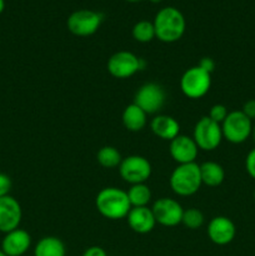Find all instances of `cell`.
Here are the masks:
<instances>
[{
    "label": "cell",
    "mask_w": 255,
    "mask_h": 256,
    "mask_svg": "<svg viewBox=\"0 0 255 256\" xmlns=\"http://www.w3.org/2000/svg\"><path fill=\"white\" fill-rule=\"evenodd\" d=\"M245 168L246 172L252 179H255V148L248 154L246 160H245Z\"/></svg>",
    "instance_id": "obj_27"
},
{
    "label": "cell",
    "mask_w": 255,
    "mask_h": 256,
    "mask_svg": "<svg viewBox=\"0 0 255 256\" xmlns=\"http://www.w3.org/2000/svg\"><path fill=\"white\" fill-rule=\"evenodd\" d=\"M152 210L156 222L162 226H176L182 224L184 209L176 200L170 198L158 199L152 205Z\"/></svg>",
    "instance_id": "obj_11"
},
{
    "label": "cell",
    "mask_w": 255,
    "mask_h": 256,
    "mask_svg": "<svg viewBox=\"0 0 255 256\" xmlns=\"http://www.w3.org/2000/svg\"><path fill=\"white\" fill-rule=\"evenodd\" d=\"M126 2H139V0H126Z\"/></svg>",
    "instance_id": "obj_35"
},
{
    "label": "cell",
    "mask_w": 255,
    "mask_h": 256,
    "mask_svg": "<svg viewBox=\"0 0 255 256\" xmlns=\"http://www.w3.org/2000/svg\"><path fill=\"white\" fill-rule=\"evenodd\" d=\"M128 198L132 208L148 206L150 199H152V192L149 186L144 184H134L128 190Z\"/></svg>",
    "instance_id": "obj_21"
},
{
    "label": "cell",
    "mask_w": 255,
    "mask_h": 256,
    "mask_svg": "<svg viewBox=\"0 0 255 256\" xmlns=\"http://www.w3.org/2000/svg\"><path fill=\"white\" fill-rule=\"evenodd\" d=\"M126 218L129 226L138 234H148L154 229L156 224L152 210L148 206L132 208Z\"/></svg>",
    "instance_id": "obj_16"
},
{
    "label": "cell",
    "mask_w": 255,
    "mask_h": 256,
    "mask_svg": "<svg viewBox=\"0 0 255 256\" xmlns=\"http://www.w3.org/2000/svg\"><path fill=\"white\" fill-rule=\"evenodd\" d=\"M95 205L98 212L110 220L124 219L132 209L128 192L114 186L100 190L95 199Z\"/></svg>",
    "instance_id": "obj_2"
},
{
    "label": "cell",
    "mask_w": 255,
    "mask_h": 256,
    "mask_svg": "<svg viewBox=\"0 0 255 256\" xmlns=\"http://www.w3.org/2000/svg\"><path fill=\"white\" fill-rule=\"evenodd\" d=\"M134 104L144 110L148 115L159 112L165 104V92L159 84L148 82L136 92Z\"/></svg>",
    "instance_id": "obj_10"
},
{
    "label": "cell",
    "mask_w": 255,
    "mask_h": 256,
    "mask_svg": "<svg viewBox=\"0 0 255 256\" xmlns=\"http://www.w3.org/2000/svg\"><path fill=\"white\" fill-rule=\"evenodd\" d=\"M150 2H162V0H150Z\"/></svg>",
    "instance_id": "obj_34"
},
{
    "label": "cell",
    "mask_w": 255,
    "mask_h": 256,
    "mask_svg": "<svg viewBox=\"0 0 255 256\" xmlns=\"http://www.w3.org/2000/svg\"><path fill=\"white\" fill-rule=\"evenodd\" d=\"M169 150L172 158L178 164H190V162H195L199 148L192 138L179 134L170 142Z\"/></svg>",
    "instance_id": "obj_13"
},
{
    "label": "cell",
    "mask_w": 255,
    "mask_h": 256,
    "mask_svg": "<svg viewBox=\"0 0 255 256\" xmlns=\"http://www.w3.org/2000/svg\"><path fill=\"white\" fill-rule=\"evenodd\" d=\"M150 129L160 139L172 142L179 135L180 125L169 115H156L150 122Z\"/></svg>",
    "instance_id": "obj_17"
},
{
    "label": "cell",
    "mask_w": 255,
    "mask_h": 256,
    "mask_svg": "<svg viewBox=\"0 0 255 256\" xmlns=\"http://www.w3.org/2000/svg\"><path fill=\"white\" fill-rule=\"evenodd\" d=\"M198 66H200L202 70H205L206 72L212 74L215 69V62L212 59H210V58H202Z\"/></svg>",
    "instance_id": "obj_29"
},
{
    "label": "cell",
    "mask_w": 255,
    "mask_h": 256,
    "mask_svg": "<svg viewBox=\"0 0 255 256\" xmlns=\"http://www.w3.org/2000/svg\"><path fill=\"white\" fill-rule=\"evenodd\" d=\"M148 114L136 104H130L122 112V124L129 132H140L146 125Z\"/></svg>",
    "instance_id": "obj_18"
},
{
    "label": "cell",
    "mask_w": 255,
    "mask_h": 256,
    "mask_svg": "<svg viewBox=\"0 0 255 256\" xmlns=\"http://www.w3.org/2000/svg\"><path fill=\"white\" fill-rule=\"evenodd\" d=\"M132 38L139 42H149L155 38L154 24L148 20H140L132 26Z\"/></svg>",
    "instance_id": "obj_23"
},
{
    "label": "cell",
    "mask_w": 255,
    "mask_h": 256,
    "mask_svg": "<svg viewBox=\"0 0 255 256\" xmlns=\"http://www.w3.org/2000/svg\"><path fill=\"white\" fill-rule=\"evenodd\" d=\"M242 112L252 122L255 119V99L248 100L244 106H242Z\"/></svg>",
    "instance_id": "obj_28"
},
{
    "label": "cell",
    "mask_w": 255,
    "mask_h": 256,
    "mask_svg": "<svg viewBox=\"0 0 255 256\" xmlns=\"http://www.w3.org/2000/svg\"><path fill=\"white\" fill-rule=\"evenodd\" d=\"M96 159L98 162H99L102 168L112 169V168L119 166L122 158V155H120V152H118V149H115L114 146H102V149L98 152Z\"/></svg>",
    "instance_id": "obj_22"
},
{
    "label": "cell",
    "mask_w": 255,
    "mask_h": 256,
    "mask_svg": "<svg viewBox=\"0 0 255 256\" xmlns=\"http://www.w3.org/2000/svg\"><path fill=\"white\" fill-rule=\"evenodd\" d=\"M12 186V179H10L6 174L0 172V198H4L6 196V195H9Z\"/></svg>",
    "instance_id": "obj_26"
},
{
    "label": "cell",
    "mask_w": 255,
    "mask_h": 256,
    "mask_svg": "<svg viewBox=\"0 0 255 256\" xmlns=\"http://www.w3.org/2000/svg\"><path fill=\"white\" fill-rule=\"evenodd\" d=\"M5 9V0H0V14L4 12Z\"/></svg>",
    "instance_id": "obj_31"
},
{
    "label": "cell",
    "mask_w": 255,
    "mask_h": 256,
    "mask_svg": "<svg viewBox=\"0 0 255 256\" xmlns=\"http://www.w3.org/2000/svg\"><path fill=\"white\" fill-rule=\"evenodd\" d=\"M22 218V206L15 198L10 195L0 198V232L6 234L18 229Z\"/></svg>",
    "instance_id": "obj_12"
},
{
    "label": "cell",
    "mask_w": 255,
    "mask_h": 256,
    "mask_svg": "<svg viewBox=\"0 0 255 256\" xmlns=\"http://www.w3.org/2000/svg\"><path fill=\"white\" fill-rule=\"evenodd\" d=\"M142 69V62L130 52H118L108 62V72L116 79H128Z\"/></svg>",
    "instance_id": "obj_9"
},
{
    "label": "cell",
    "mask_w": 255,
    "mask_h": 256,
    "mask_svg": "<svg viewBox=\"0 0 255 256\" xmlns=\"http://www.w3.org/2000/svg\"><path fill=\"white\" fill-rule=\"evenodd\" d=\"M0 256H8L6 254H5V252H2V249H0Z\"/></svg>",
    "instance_id": "obj_32"
},
{
    "label": "cell",
    "mask_w": 255,
    "mask_h": 256,
    "mask_svg": "<svg viewBox=\"0 0 255 256\" xmlns=\"http://www.w3.org/2000/svg\"><path fill=\"white\" fill-rule=\"evenodd\" d=\"M236 229L229 218L215 216L208 225V236L214 244L228 245L234 240Z\"/></svg>",
    "instance_id": "obj_14"
},
{
    "label": "cell",
    "mask_w": 255,
    "mask_h": 256,
    "mask_svg": "<svg viewBox=\"0 0 255 256\" xmlns=\"http://www.w3.org/2000/svg\"><path fill=\"white\" fill-rule=\"evenodd\" d=\"M200 176L202 182L206 186H219L225 179V172L222 166L218 162H206L200 165Z\"/></svg>",
    "instance_id": "obj_19"
},
{
    "label": "cell",
    "mask_w": 255,
    "mask_h": 256,
    "mask_svg": "<svg viewBox=\"0 0 255 256\" xmlns=\"http://www.w3.org/2000/svg\"><path fill=\"white\" fill-rule=\"evenodd\" d=\"M66 249L64 242L55 236H45L38 242L34 256H65Z\"/></svg>",
    "instance_id": "obj_20"
},
{
    "label": "cell",
    "mask_w": 255,
    "mask_h": 256,
    "mask_svg": "<svg viewBox=\"0 0 255 256\" xmlns=\"http://www.w3.org/2000/svg\"><path fill=\"white\" fill-rule=\"evenodd\" d=\"M222 136L232 144L246 142L252 132V122L242 110H235L228 114L222 122Z\"/></svg>",
    "instance_id": "obj_4"
},
{
    "label": "cell",
    "mask_w": 255,
    "mask_h": 256,
    "mask_svg": "<svg viewBox=\"0 0 255 256\" xmlns=\"http://www.w3.org/2000/svg\"><path fill=\"white\" fill-rule=\"evenodd\" d=\"M222 125L212 122L209 116H202L195 124L192 139L198 148L204 152H212L220 145L222 140Z\"/></svg>",
    "instance_id": "obj_6"
},
{
    "label": "cell",
    "mask_w": 255,
    "mask_h": 256,
    "mask_svg": "<svg viewBox=\"0 0 255 256\" xmlns=\"http://www.w3.org/2000/svg\"><path fill=\"white\" fill-rule=\"evenodd\" d=\"M252 136H254V140H255V126H252Z\"/></svg>",
    "instance_id": "obj_33"
},
{
    "label": "cell",
    "mask_w": 255,
    "mask_h": 256,
    "mask_svg": "<svg viewBox=\"0 0 255 256\" xmlns=\"http://www.w3.org/2000/svg\"><path fill=\"white\" fill-rule=\"evenodd\" d=\"M228 114H229V112H228L226 106H224V105L222 104H215L212 105V109H210L209 118L212 120V122L222 125V122H224L225 118L228 116Z\"/></svg>",
    "instance_id": "obj_25"
},
{
    "label": "cell",
    "mask_w": 255,
    "mask_h": 256,
    "mask_svg": "<svg viewBox=\"0 0 255 256\" xmlns=\"http://www.w3.org/2000/svg\"><path fill=\"white\" fill-rule=\"evenodd\" d=\"M32 245V236L22 229L6 232L2 242V250L8 256H22Z\"/></svg>",
    "instance_id": "obj_15"
},
{
    "label": "cell",
    "mask_w": 255,
    "mask_h": 256,
    "mask_svg": "<svg viewBox=\"0 0 255 256\" xmlns=\"http://www.w3.org/2000/svg\"><path fill=\"white\" fill-rule=\"evenodd\" d=\"M212 86V74L200 66H192L182 74L180 79V89L185 96L190 99H200Z\"/></svg>",
    "instance_id": "obj_5"
},
{
    "label": "cell",
    "mask_w": 255,
    "mask_h": 256,
    "mask_svg": "<svg viewBox=\"0 0 255 256\" xmlns=\"http://www.w3.org/2000/svg\"><path fill=\"white\" fill-rule=\"evenodd\" d=\"M82 256H108L105 250L100 246H90L84 252Z\"/></svg>",
    "instance_id": "obj_30"
},
{
    "label": "cell",
    "mask_w": 255,
    "mask_h": 256,
    "mask_svg": "<svg viewBox=\"0 0 255 256\" xmlns=\"http://www.w3.org/2000/svg\"><path fill=\"white\" fill-rule=\"evenodd\" d=\"M202 185L200 165L196 162L179 164L170 175V188L179 196H190L199 192Z\"/></svg>",
    "instance_id": "obj_3"
},
{
    "label": "cell",
    "mask_w": 255,
    "mask_h": 256,
    "mask_svg": "<svg viewBox=\"0 0 255 256\" xmlns=\"http://www.w3.org/2000/svg\"><path fill=\"white\" fill-rule=\"evenodd\" d=\"M182 224H184L188 229L196 230L204 224V215L199 209L190 208V209L184 210V212H182Z\"/></svg>",
    "instance_id": "obj_24"
},
{
    "label": "cell",
    "mask_w": 255,
    "mask_h": 256,
    "mask_svg": "<svg viewBox=\"0 0 255 256\" xmlns=\"http://www.w3.org/2000/svg\"><path fill=\"white\" fill-rule=\"evenodd\" d=\"M102 22L100 12L89 9L76 10L68 18V29L76 36H90L95 34Z\"/></svg>",
    "instance_id": "obj_7"
},
{
    "label": "cell",
    "mask_w": 255,
    "mask_h": 256,
    "mask_svg": "<svg viewBox=\"0 0 255 256\" xmlns=\"http://www.w3.org/2000/svg\"><path fill=\"white\" fill-rule=\"evenodd\" d=\"M155 29V38L162 42H175L185 32L186 22L180 10L176 8L166 6L159 10L152 22Z\"/></svg>",
    "instance_id": "obj_1"
},
{
    "label": "cell",
    "mask_w": 255,
    "mask_h": 256,
    "mask_svg": "<svg viewBox=\"0 0 255 256\" xmlns=\"http://www.w3.org/2000/svg\"><path fill=\"white\" fill-rule=\"evenodd\" d=\"M254 199H255V192H254Z\"/></svg>",
    "instance_id": "obj_36"
},
{
    "label": "cell",
    "mask_w": 255,
    "mask_h": 256,
    "mask_svg": "<svg viewBox=\"0 0 255 256\" xmlns=\"http://www.w3.org/2000/svg\"><path fill=\"white\" fill-rule=\"evenodd\" d=\"M119 172L122 180L129 184H144L152 175V165L140 155H130L122 160Z\"/></svg>",
    "instance_id": "obj_8"
}]
</instances>
